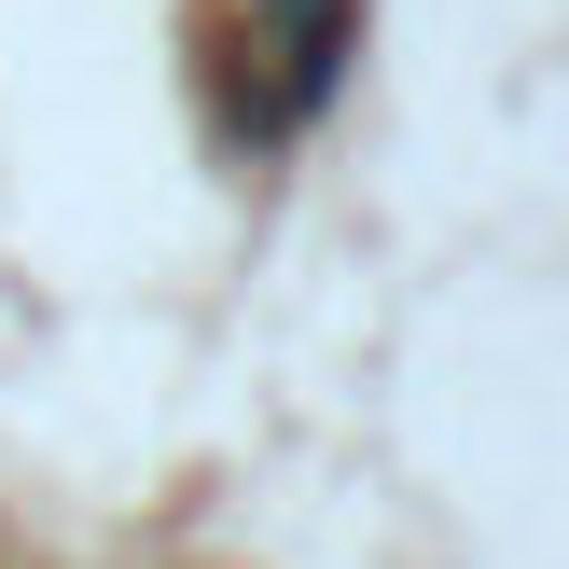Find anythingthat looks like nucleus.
<instances>
[{
  "label": "nucleus",
  "instance_id": "1",
  "mask_svg": "<svg viewBox=\"0 0 569 569\" xmlns=\"http://www.w3.org/2000/svg\"><path fill=\"white\" fill-rule=\"evenodd\" d=\"M348 70V0H278V111H320Z\"/></svg>",
  "mask_w": 569,
  "mask_h": 569
}]
</instances>
